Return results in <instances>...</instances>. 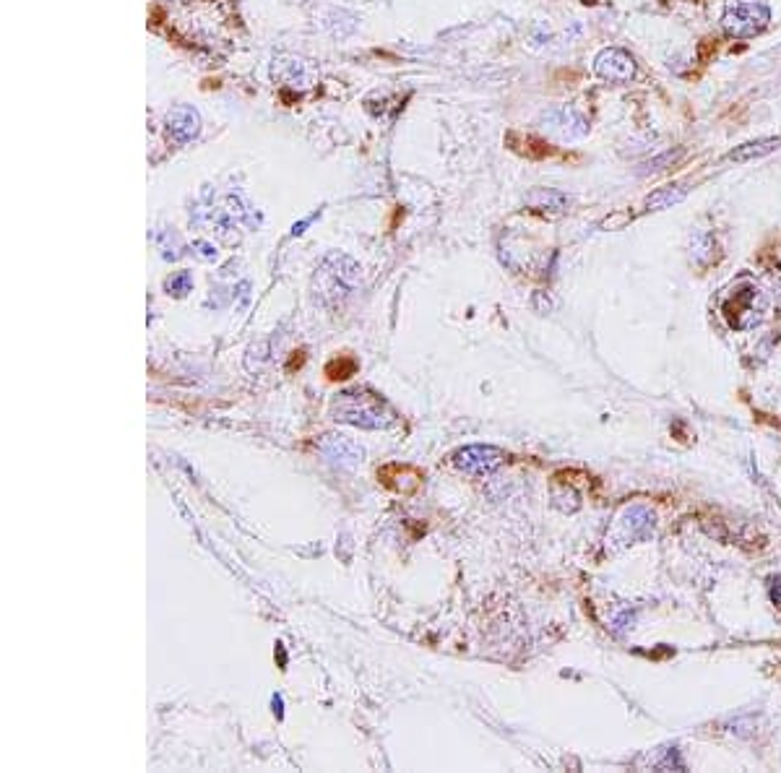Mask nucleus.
Segmentation results:
<instances>
[{"label": "nucleus", "instance_id": "f257e3e1", "mask_svg": "<svg viewBox=\"0 0 781 773\" xmlns=\"http://www.w3.org/2000/svg\"><path fill=\"white\" fill-rule=\"evenodd\" d=\"M331 412L337 422H347L362 429H383L396 419L389 404L368 388L339 394V398H334L331 404Z\"/></svg>", "mask_w": 781, "mask_h": 773}, {"label": "nucleus", "instance_id": "f03ea898", "mask_svg": "<svg viewBox=\"0 0 781 773\" xmlns=\"http://www.w3.org/2000/svg\"><path fill=\"white\" fill-rule=\"evenodd\" d=\"M771 21V8L764 0H730L724 8V32L730 37H755L764 32Z\"/></svg>", "mask_w": 781, "mask_h": 773}, {"label": "nucleus", "instance_id": "7ed1b4c3", "mask_svg": "<svg viewBox=\"0 0 781 773\" xmlns=\"http://www.w3.org/2000/svg\"><path fill=\"white\" fill-rule=\"evenodd\" d=\"M451 461L466 474H490L506 461V453L495 446H466L456 450Z\"/></svg>", "mask_w": 781, "mask_h": 773}, {"label": "nucleus", "instance_id": "20e7f679", "mask_svg": "<svg viewBox=\"0 0 781 773\" xmlns=\"http://www.w3.org/2000/svg\"><path fill=\"white\" fill-rule=\"evenodd\" d=\"M594 70L599 79L610 81V84H626L636 76V60L630 58V52L620 48H610L596 55Z\"/></svg>", "mask_w": 781, "mask_h": 773}, {"label": "nucleus", "instance_id": "39448f33", "mask_svg": "<svg viewBox=\"0 0 781 773\" xmlns=\"http://www.w3.org/2000/svg\"><path fill=\"white\" fill-rule=\"evenodd\" d=\"M378 482L396 495H414L423 484V471L407 464H386L378 469Z\"/></svg>", "mask_w": 781, "mask_h": 773}, {"label": "nucleus", "instance_id": "423d86ee", "mask_svg": "<svg viewBox=\"0 0 781 773\" xmlns=\"http://www.w3.org/2000/svg\"><path fill=\"white\" fill-rule=\"evenodd\" d=\"M201 131V118L190 104H177L167 112V133L177 143H190Z\"/></svg>", "mask_w": 781, "mask_h": 773}, {"label": "nucleus", "instance_id": "0eeeda50", "mask_svg": "<svg viewBox=\"0 0 781 773\" xmlns=\"http://www.w3.org/2000/svg\"><path fill=\"white\" fill-rule=\"evenodd\" d=\"M542 122L550 133H561L562 138H578L589 131V122L583 121L581 115H576L573 110H568V107L550 110L542 118Z\"/></svg>", "mask_w": 781, "mask_h": 773}, {"label": "nucleus", "instance_id": "6e6552de", "mask_svg": "<svg viewBox=\"0 0 781 773\" xmlns=\"http://www.w3.org/2000/svg\"><path fill=\"white\" fill-rule=\"evenodd\" d=\"M272 76L273 81L284 86H310V79H313V70L307 66L305 60L300 58H289V55H282L276 58L272 66Z\"/></svg>", "mask_w": 781, "mask_h": 773}, {"label": "nucleus", "instance_id": "1a4fd4ad", "mask_svg": "<svg viewBox=\"0 0 781 773\" xmlns=\"http://www.w3.org/2000/svg\"><path fill=\"white\" fill-rule=\"evenodd\" d=\"M758 297V287H743L732 294L730 300L724 302V315L730 321V326L740 328V315H753V302Z\"/></svg>", "mask_w": 781, "mask_h": 773}, {"label": "nucleus", "instance_id": "9d476101", "mask_svg": "<svg viewBox=\"0 0 781 773\" xmlns=\"http://www.w3.org/2000/svg\"><path fill=\"white\" fill-rule=\"evenodd\" d=\"M527 204L534 211H565L568 208V196L555 188H534L527 196Z\"/></svg>", "mask_w": 781, "mask_h": 773}, {"label": "nucleus", "instance_id": "9b49d317", "mask_svg": "<svg viewBox=\"0 0 781 773\" xmlns=\"http://www.w3.org/2000/svg\"><path fill=\"white\" fill-rule=\"evenodd\" d=\"M781 146V138H758V141H750V143H743L737 146L734 152L727 154L730 162H750V159H761V156L776 152Z\"/></svg>", "mask_w": 781, "mask_h": 773}, {"label": "nucleus", "instance_id": "f8f14e48", "mask_svg": "<svg viewBox=\"0 0 781 773\" xmlns=\"http://www.w3.org/2000/svg\"><path fill=\"white\" fill-rule=\"evenodd\" d=\"M357 370H359L357 357H352L349 352H341V355H337L334 360L326 365L323 376H326V380H331V383H341V380L352 378Z\"/></svg>", "mask_w": 781, "mask_h": 773}, {"label": "nucleus", "instance_id": "ddd939ff", "mask_svg": "<svg viewBox=\"0 0 781 773\" xmlns=\"http://www.w3.org/2000/svg\"><path fill=\"white\" fill-rule=\"evenodd\" d=\"M682 198H685V188H682V185H669V188L651 193V196L646 198V208H648V211H662V208L679 204Z\"/></svg>", "mask_w": 781, "mask_h": 773}, {"label": "nucleus", "instance_id": "4468645a", "mask_svg": "<svg viewBox=\"0 0 781 773\" xmlns=\"http://www.w3.org/2000/svg\"><path fill=\"white\" fill-rule=\"evenodd\" d=\"M167 292L170 294H177V297H183V294L190 292V287H193V279H190V274L187 271H177L175 276H170L167 279Z\"/></svg>", "mask_w": 781, "mask_h": 773}, {"label": "nucleus", "instance_id": "2eb2a0df", "mask_svg": "<svg viewBox=\"0 0 781 773\" xmlns=\"http://www.w3.org/2000/svg\"><path fill=\"white\" fill-rule=\"evenodd\" d=\"M679 154L682 152H664L662 156H654V159H648L644 164V170H641V175H648V172H659L664 170L667 164H675L679 159Z\"/></svg>", "mask_w": 781, "mask_h": 773}, {"label": "nucleus", "instance_id": "dca6fc26", "mask_svg": "<svg viewBox=\"0 0 781 773\" xmlns=\"http://www.w3.org/2000/svg\"><path fill=\"white\" fill-rule=\"evenodd\" d=\"M672 766H675L678 771H682V768H685V766H682V760L678 757V750H675V747L667 753V757H664L662 763H659V768H672Z\"/></svg>", "mask_w": 781, "mask_h": 773}, {"label": "nucleus", "instance_id": "f3484780", "mask_svg": "<svg viewBox=\"0 0 781 773\" xmlns=\"http://www.w3.org/2000/svg\"><path fill=\"white\" fill-rule=\"evenodd\" d=\"M303 365H305V349H297V352H292V360H289V365H287L289 373H292L294 367L300 370Z\"/></svg>", "mask_w": 781, "mask_h": 773}, {"label": "nucleus", "instance_id": "a211bd4d", "mask_svg": "<svg viewBox=\"0 0 781 773\" xmlns=\"http://www.w3.org/2000/svg\"><path fill=\"white\" fill-rule=\"evenodd\" d=\"M771 597H774V601H776V604H781V578H776V581H774Z\"/></svg>", "mask_w": 781, "mask_h": 773}, {"label": "nucleus", "instance_id": "6ab92c4d", "mask_svg": "<svg viewBox=\"0 0 781 773\" xmlns=\"http://www.w3.org/2000/svg\"><path fill=\"white\" fill-rule=\"evenodd\" d=\"M196 248H198V250H201V256H204V258H214V256H217V253H214V250H211V245H206V242H198V245H196Z\"/></svg>", "mask_w": 781, "mask_h": 773}]
</instances>
